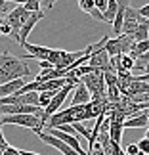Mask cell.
Masks as SVG:
<instances>
[{
	"label": "cell",
	"mask_w": 149,
	"mask_h": 155,
	"mask_svg": "<svg viewBox=\"0 0 149 155\" xmlns=\"http://www.w3.org/2000/svg\"><path fill=\"white\" fill-rule=\"evenodd\" d=\"M2 123L4 124H17L23 128H31L34 134L42 132V128L46 124L42 123V119L33 113H17V115H2Z\"/></svg>",
	"instance_id": "2"
},
{
	"label": "cell",
	"mask_w": 149,
	"mask_h": 155,
	"mask_svg": "<svg viewBox=\"0 0 149 155\" xmlns=\"http://www.w3.org/2000/svg\"><path fill=\"white\" fill-rule=\"evenodd\" d=\"M145 113H147V119H149V109H147V111H145Z\"/></svg>",
	"instance_id": "34"
},
{
	"label": "cell",
	"mask_w": 149,
	"mask_h": 155,
	"mask_svg": "<svg viewBox=\"0 0 149 155\" xmlns=\"http://www.w3.org/2000/svg\"><path fill=\"white\" fill-rule=\"evenodd\" d=\"M145 111H147V109H145ZM145 111L138 113V115L128 117L126 121L122 123V127H124V128H147V127H149V119H147V113H145Z\"/></svg>",
	"instance_id": "13"
},
{
	"label": "cell",
	"mask_w": 149,
	"mask_h": 155,
	"mask_svg": "<svg viewBox=\"0 0 149 155\" xmlns=\"http://www.w3.org/2000/svg\"><path fill=\"white\" fill-rule=\"evenodd\" d=\"M0 35H6V37H11V25L6 21V17L0 19Z\"/></svg>",
	"instance_id": "21"
},
{
	"label": "cell",
	"mask_w": 149,
	"mask_h": 155,
	"mask_svg": "<svg viewBox=\"0 0 149 155\" xmlns=\"http://www.w3.org/2000/svg\"><path fill=\"white\" fill-rule=\"evenodd\" d=\"M79 6H80L82 12H86V14H92V10L96 8L94 0H79Z\"/></svg>",
	"instance_id": "19"
},
{
	"label": "cell",
	"mask_w": 149,
	"mask_h": 155,
	"mask_svg": "<svg viewBox=\"0 0 149 155\" xmlns=\"http://www.w3.org/2000/svg\"><path fill=\"white\" fill-rule=\"evenodd\" d=\"M42 17H44V12L42 10H40V12H31V14H29L27 21L23 23V27H21V31H19V46L23 42H27V37L31 35V31L34 29V25H37Z\"/></svg>",
	"instance_id": "10"
},
{
	"label": "cell",
	"mask_w": 149,
	"mask_h": 155,
	"mask_svg": "<svg viewBox=\"0 0 149 155\" xmlns=\"http://www.w3.org/2000/svg\"><path fill=\"white\" fill-rule=\"evenodd\" d=\"M117 4L121 8H128V6H132V0H117Z\"/></svg>",
	"instance_id": "29"
},
{
	"label": "cell",
	"mask_w": 149,
	"mask_h": 155,
	"mask_svg": "<svg viewBox=\"0 0 149 155\" xmlns=\"http://www.w3.org/2000/svg\"><path fill=\"white\" fill-rule=\"evenodd\" d=\"M138 147H140L141 153H149V138H141L138 142Z\"/></svg>",
	"instance_id": "23"
},
{
	"label": "cell",
	"mask_w": 149,
	"mask_h": 155,
	"mask_svg": "<svg viewBox=\"0 0 149 155\" xmlns=\"http://www.w3.org/2000/svg\"><path fill=\"white\" fill-rule=\"evenodd\" d=\"M57 0H40V6H44V8H53V4H56Z\"/></svg>",
	"instance_id": "27"
},
{
	"label": "cell",
	"mask_w": 149,
	"mask_h": 155,
	"mask_svg": "<svg viewBox=\"0 0 149 155\" xmlns=\"http://www.w3.org/2000/svg\"><path fill=\"white\" fill-rule=\"evenodd\" d=\"M25 77H31V69L25 63V59L11 56L6 50H0V84L15 79H25Z\"/></svg>",
	"instance_id": "1"
},
{
	"label": "cell",
	"mask_w": 149,
	"mask_h": 155,
	"mask_svg": "<svg viewBox=\"0 0 149 155\" xmlns=\"http://www.w3.org/2000/svg\"><path fill=\"white\" fill-rule=\"evenodd\" d=\"M144 56H147V58H149V52H147V54H144Z\"/></svg>",
	"instance_id": "35"
},
{
	"label": "cell",
	"mask_w": 149,
	"mask_h": 155,
	"mask_svg": "<svg viewBox=\"0 0 149 155\" xmlns=\"http://www.w3.org/2000/svg\"><path fill=\"white\" fill-rule=\"evenodd\" d=\"M90 15L94 17V19H99V21H105V19H103V14H101V12H99V10H96V8H94V10H92V14H90Z\"/></svg>",
	"instance_id": "26"
},
{
	"label": "cell",
	"mask_w": 149,
	"mask_h": 155,
	"mask_svg": "<svg viewBox=\"0 0 149 155\" xmlns=\"http://www.w3.org/2000/svg\"><path fill=\"white\" fill-rule=\"evenodd\" d=\"M132 38L136 40V42H141V40H147L149 38V31H147V19H144L138 25V29H136V33L132 35Z\"/></svg>",
	"instance_id": "16"
},
{
	"label": "cell",
	"mask_w": 149,
	"mask_h": 155,
	"mask_svg": "<svg viewBox=\"0 0 149 155\" xmlns=\"http://www.w3.org/2000/svg\"><path fill=\"white\" fill-rule=\"evenodd\" d=\"M31 12H27L23 6H15L11 12H8V15H6V21L11 25V37L10 38H14L17 44H19V31H21V27H23V23L27 21V17Z\"/></svg>",
	"instance_id": "5"
},
{
	"label": "cell",
	"mask_w": 149,
	"mask_h": 155,
	"mask_svg": "<svg viewBox=\"0 0 149 155\" xmlns=\"http://www.w3.org/2000/svg\"><path fill=\"white\" fill-rule=\"evenodd\" d=\"M53 94H56V92H38V105L40 107H42V109H44V107H48V104L52 102V98H53Z\"/></svg>",
	"instance_id": "18"
},
{
	"label": "cell",
	"mask_w": 149,
	"mask_h": 155,
	"mask_svg": "<svg viewBox=\"0 0 149 155\" xmlns=\"http://www.w3.org/2000/svg\"><path fill=\"white\" fill-rule=\"evenodd\" d=\"M6 2H14V4H17V6H23L27 0H6Z\"/></svg>",
	"instance_id": "31"
},
{
	"label": "cell",
	"mask_w": 149,
	"mask_h": 155,
	"mask_svg": "<svg viewBox=\"0 0 149 155\" xmlns=\"http://www.w3.org/2000/svg\"><path fill=\"white\" fill-rule=\"evenodd\" d=\"M8 4L10 2H6V0H0V14H6V12H8Z\"/></svg>",
	"instance_id": "30"
},
{
	"label": "cell",
	"mask_w": 149,
	"mask_h": 155,
	"mask_svg": "<svg viewBox=\"0 0 149 155\" xmlns=\"http://www.w3.org/2000/svg\"><path fill=\"white\" fill-rule=\"evenodd\" d=\"M25 79H15V81H10V82H4V84H0V98L4 96H14L21 90L23 86H25Z\"/></svg>",
	"instance_id": "14"
},
{
	"label": "cell",
	"mask_w": 149,
	"mask_h": 155,
	"mask_svg": "<svg viewBox=\"0 0 149 155\" xmlns=\"http://www.w3.org/2000/svg\"><path fill=\"white\" fill-rule=\"evenodd\" d=\"M92 102V94L90 90L86 88L84 82H79L75 88H73V100H71V105H84V104H90Z\"/></svg>",
	"instance_id": "12"
},
{
	"label": "cell",
	"mask_w": 149,
	"mask_h": 155,
	"mask_svg": "<svg viewBox=\"0 0 149 155\" xmlns=\"http://www.w3.org/2000/svg\"><path fill=\"white\" fill-rule=\"evenodd\" d=\"M4 155H21V150H17V147H14V146H8L6 151H4Z\"/></svg>",
	"instance_id": "24"
},
{
	"label": "cell",
	"mask_w": 149,
	"mask_h": 155,
	"mask_svg": "<svg viewBox=\"0 0 149 155\" xmlns=\"http://www.w3.org/2000/svg\"><path fill=\"white\" fill-rule=\"evenodd\" d=\"M75 86H76V84H65L63 88H59V90L53 94V98H52V102L48 104V107H44V115H42L44 124L48 123V119L53 115V113L61 109V105L65 104V100H67V96H69L71 92H73V88H75Z\"/></svg>",
	"instance_id": "6"
},
{
	"label": "cell",
	"mask_w": 149,
	"mask_h": 155,
	"mask_svg": "<svg viewBox=\"0 0 149 155\" xmlns=\"http://www.w3.org/2000/svg\"><path fill=\"white\" fill-rule=\"evenodd\" d=\"M37 136H38V138L44 142L46 146H52L53 150L61 151L63 155H80L79 151H75V150H73V147H71V146H67V144H65L63 140L56 138V136H53V134H50V132H44V130H42V132H38Z\"/></svg>",
	"instance_id": "7"
},
{
	"label": "cell",
	"mask_w": 149,
	"mask_h": 155,
	"mask_svg": "<svg viewBox=\"0 0 149 155\" xmlns=\"http://www.w3.org/2000/svg\"><path fill=\"white\" fill-rule=\"evenodd\" d=\"M122 123H115V121H111L109 123V138L113 144H117V146H121V140H122Z\"/></svg>",
	"instance_id": "15"
},
{
	"label": "cell",
	"mask_w": 149,
	"mask_h": 155,
	"mask_svg": "<svg viewBox=\"0 0 149 155\" xmlns=\"http://www.w3.org/2000/svg\"><path fill=\"white\" fill-rule=\"evenodd\" d=\"M145 138H149V127H147V130H145Z\"/></svg>",
	"instance_id": "32"
},
{
	"label": "cell",
	"mask_w": 149,
	"mask_h": 155,
	"mask_svg": "<svg viewBox=\"0 0 149 155\" xmlns=\"http://www.w3.org/2000/svg\"><path fill=\"white\" fill-rule=\"evenodd\" d=\"M147 31H149V19H147Z\"/></svg>",
	"instance_id": "33"
},
{
	"label": "cell",
	"mask_w": 149,
	"mask_h": 155,
	"mask_svg": "<svg viewBox=\"0 0 149 155\" xmlns=\"http://www.w3.org/2000/svg\"><path fill=\"white\" fill-rule=\"evenodd\" d=\"M138 14H140L141 17H145V19H149V4H145V6H141V8H138Z\"/></svg>",
	"instance_id": "25"
},
{
	"label": "cell",
	"mask_w": 149,
	"mask_h": 155,
	"mask_svg": "<svg viewBox=\"0 0 149 155\" xmlns=\"http://www.w3.org/2000/svg\"><path fill=\"white\" fill-rule=\"evenodd\" d=\"M134 44H136V40L130 37V35H118V37L115 38H109L105 42V50L107 54H109V58L113 56H121V54H130L134 48Z\"/></svg>",
	"instance_id": "4"
},
{
	"label": "cell",
	"mask_w": 149,
	"mask_h": 155,
	"mask_svg": "<svg viewBox=\"0 0 149 155\" xmlns=\"http://www.w3.org/2000/svg\"><path fill=\"white\" fill-rule=\"evenodd\" d=\"M23 8L27 12H40V0H27L23 4Z\"/></svg>",
	"instance_id": "20"
},
{
	"label": "cell",
	"mask_w": 149,
	"mask_h": 155,
	"mask_svg": "<svg viewBox=\"0 0 149 155\" xmlns=\"http://www.w3.org/2000/svg\"><path fill=\"white\" fill-rule=\"evenodd\" d=\"M145 17H141L140 14H138V10L136 8H132V6H128L126 10H124V23H122V33L124 35H132L136 33V29H138V25L141 21H144Z\"/></svg>",
	"instance_id": "8"
},
{
	"label": "cell",
	"mask_w": 149,
	"mask_h": 155,
	"mask_svg": "<svg viewBox=\"0 0 149 155\" xmlns=\"http://www.w3.org/2000/svg\"><path fill=\"white\" fill-rule=\"evenodd\" d=\"M109 59L111 58H109V54H107V50L101 48V50H96V52L90 54V58H88V65H92V67H96L99 71H103V73H107V71H113ZM113 73H115V71H113Z\"/></svg>",
	"instance_id": "9"
},
{
	"label": "cell",
	"mask_w": 149,
	"mask_h": 155,
	"mask_svg": "<svg viewBox=\"0 0 149 155\" xmlns=\"http://www.w3.org/2000/svg\"><path fill=\"white\" fill-rule=\"evenodd\" d=\"M124 153H126V155H141V151H140L138 144H130V146H126Z\"/></svg>",
	"instance_id": "22"
},
{
	"label": "cell",
	"mask_w": 149,
	"mask_h": 155,
	"mask_svg": "<svg viewBox=\"0 0 149 155\" xmlns=\"http://www.w3.org/2000/svg\"><path fill=\"white\" fill-rule=\"evenodd\" d=\"M21 48L27 50V56L23 59H38V61H42V59H48L52 48H46V46H38V44H31V42H23Z\"/></svg>",
	"instance_id": "11"
},
{
	"label": "cell",
	"mask_w": 149,
	"mask_h": 155,
	"mask_svg": "<svg viewBox=\"0 0 149 155\" xmlns=\"http://www.w3.org/2000/svg\"><path fill=\"white\" fill-rule=\"evenodd\" d=\"M38 65H40L42 69H52V67H53V65L48 61V59H42V61H38Z\"/></svg>",
	"instance_id": "28"
},
{
	"label": "cell",
	"mask_w": 149,
	"mask_h": 155,
	"mask_svg": "<svg viewBox=\"0 0 149 155\" xmlns=\"http://www.w3.org/2000/svg\"><path fill=\"white\" fill-rule=\"evenodd\" d=\"M117 12H118L117 0H109V4H107V10L103 12V19H105V23H113V19H115V15H117Z\"/></svg>",
	"instance_id": "17"
},
{
	"label": "cell",
	"mask_w": 149,
	"mask_h": 155,
	"mask_svg": "<svg viewBox=\"0 0 149 155\" xmlns=\"http://www.w3.org/2000/svg\"><path fill=\"white\" fill-rule=\"evenodd\" d=\"M86 84V88L92 94V100H107V84H105V77L103 71L96 69L94 73H88L80 79Z\"/></svg>",
	"instance_id": "3"
}]
</instances>
